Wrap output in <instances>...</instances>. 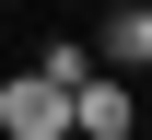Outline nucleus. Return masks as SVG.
Here are the masks:
<instances>
[{"label":"nucleus","instance_id":"obj_1","mask_svg":"<svg viewBox=\"0 0 152 140\" xmlns=\"http://www.w3.org/2000/svg\"><path fill=\"white\" fill-rule=\"evenodd\" d=\"M0 140H82L70 128V94H58V82H0Z\"/></svg>","mask_w":152,"mask_h":140},{"label":"nucleus","instance_id":"obj_2","mask_svg":"<svg viewBox=\"0 0 152 140\" xmlns=\"http://www.w3.org/2000/svg\"><path fill=\"white\" fill-rule=\"evenodd\" d=\"M70 128H82V140H129V128H140V105H129V82H117V70H94V82L70 94Z\"/></svg>","mask_w":152,"mask_h":140},{"label":"nucleus","instance_id":"obj_3","mask_svg":"<svg viewBox=\"0 0 152 140\" xmlns=\"http://www.w3.org/2000/svg\"><path fill=\"white\" fill-rule=\"evenodd\" d=\"M94 59L105 70H152V0H117V12L94 23Z\"/></svg>","mask_w":152,"mask_h":140},{"label":"nucleus","instance_id":"obj_4","mask_svg":"<svg viewBox=\"0 0 152 140\" xmlns=\"http://www.w3.org/2000/svg\"><path fill=\"white\" fill-rule=\"evenodd\" d=\"M105 59H94V35H47V59H35V82H58V94H82Z\"/></svg>","mask_w":152,"mask_h":140}]
</instances>
